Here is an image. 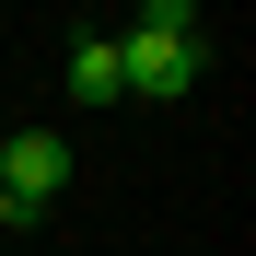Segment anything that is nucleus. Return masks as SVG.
<instances>
[{"mask_svg": "<svg viewBox=\"0 0 256 256\" xmlns=\"http://www.w3.org/2000/svg\"><path fill=\"white\" fill-rule=\"evenodd\" d=\"M198 70H210L198 35H140V24L116 35V82H128V105H186Z\"/></svg>", "mask_w": 256, "mask_h": 256, "instance_id": "obj_1", "label": "nucleus"}, {"mask_svg": "<svg viewBox=\"0 0 256 256\" xmlns=\"http://www.w3.org/2000/svg\"><path fill=\"white\" fill-rule=\"evenodd\" d=\"M0 186H12L24 210H47L70 186V140H47V128H24V140H0Z\"/></svg>", "mask_w": 256, "mask_h": 256, "instance_id": "obj_2", "label": "nucleus"}, {"mask_svg": "<svg viewBox=\"0 0 256 256\" xmlns=\"http://www.w3.org/2000/svg\"><path fill=\"white\" fill-rule=\"evenodd\" d=\"M70 105H128V82H116V35H70Z\"/></svg>", "mask_w": 256, "mask_h": 256, "instance_id": "obj_3", "label": "nucleus"}, {"mask_svg": "<svg viewBox=\"0 0 256 256\" xmlns=\"http://www.w3.org/2000/svg\"><path fill=\"white\" fill-rule=\"evenodd\" d=\"M140 35H198V0H140Z\"/></svg>", "mask_w": 256, "mask_h": 256, "instance_id": "obj_4", "label": "nucleus"}, {"mask_svg": "<svg viewBox=\"0 0 256 256\" xmlns=\"http://www.w3.org/2000/svg\"><path fill=\"white\" fill-rule=\"evenodd\" d=\"M35 222H47V210H24L12 186H0V233H35Z\"/></svg>", "mask_w": 256, "mask_h": 256, "instance_id": "obj_5", "label": "nucleus"}, {"mask_svg": "<svg viewBox=\"0 0 256 256\" xmlns=\"http://www.w3.org/2000/svg\"><path fill=\"white\" fill-rule=\"evenodd\" d=\"M0 256H12V244H0Z\"/></svg>", "mask_w": 256, "mask_h": 256, "instance_id": "obj_6", "label": "nucleus"}]
</instances>
